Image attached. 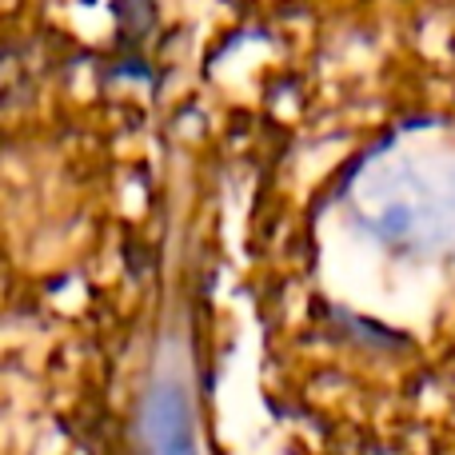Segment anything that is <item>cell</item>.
<instances>
[{"mask_svg": "<svg viewBox=\"0 0 455 455\" xmlns=\"http://www.w3.org/2000/svg\"><path fill=\"white\" fill-rule=\"evenodd\" d=\"M140 443L144 455H200L196 411H192L188 376L180 360L164 355L140 403Z\"/></svg>", "mask_w": 455, "mask_h": 455, "instance_id": "2", "label": "cell"}, {"mask_svg": "<svg viewBox=\"0 0 455 455\" xmlns=\"http://www.w3.org/2000/svg\"><path fill=\"white\" fill-rule=\"evenodd\" d=\"M352 204L395 248L455 256V152L403 148L376 156L355 180Z\"/></svg>", "mask_w": 455, "mask_h": 455, "instance_id": "1", "label": "cell"}]
</instances>
